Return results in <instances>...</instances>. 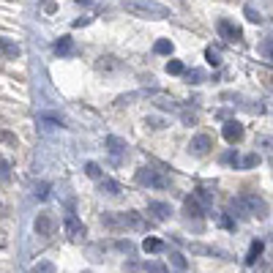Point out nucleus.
Returning <instances> with one entry per match:
<instances>
[{
	"instance_id": "nucleus-17",
	"label": "nucleus",
	"mask_w": 273,
	"mask_h": 273,
	"mask_svg": "<svg viewBox=\"0 0 273 273\" xmlns=\"http://www.w3.org/2000/svg\"><path fill=\"white\" fill-rule=\"evenodd\" d=\"M183 74H186V79H189L191 85L205 82V71H202V68H191V71H183Z\"/></svg>"
},
{
	"instance_id": "nucleus-13",
	"label": "nucleus",
	"mask_w": 273,
	"mask_h": 273,
	"mask_svg": "<svg viewBox=\"0 0 273 273\" xmlns=\"http://www.w3.org/2000/svg\"><path fill=\"white\" fill-rule=\"evenodd\" d=\"M164 249H167V246L161 243L159 238H145V240H142V251H145V254H161Z\"/></svg>"
},
{
	"instance_id": "nucleus-19",
	"label": "nucleus",
	"mask_w": 273,
	"mask_h": 273,
	"mask_svg": "<svg viewBox=\"0 0 273 273\" xmlns=\"http://www.w3.org/2000/svg\"><path fill=\"white\" fill-rule=\"evenodd\" d=\"M85 172H88V178H96V180H99V178H101V167L96 164V161H88V164H85Z\"/></svg>"
},
{
	"instance_id": "nucleus-6",
	"label": "nucleus",
	"mask_w": 273,
	"mask_h": 273,
	"mask_svg": "<svg viewBox=\"0 0 273 273\" xmlns=\"http://www.w3.org/2000/svg\"><path fill=\"white\" fill-rule=\"evenodd\" d=\"M33 230H36V235L49 238V235L55 232V221H52V216H49V213H38V216H36V221H33Z\"/></svg>"
},
{
	"instance_id": "nucleus-12",
	"label": "nucleus",
	"mask_w": 273,
	"mask_h": 273,
	"mask_svg": "<svg viewBox=\"0 0 273 273\" xmlns=\"http://www.w3.org/2000/svg\"><path fill=\"white\" fill-rule=\"evenodd\" d=\"M99 191H101L104 197H118V194H120V183H118V180L104 178V180L99 183Z\"/></svg>"
},
{
	"instance_id": "nucleus-1",
	"label": "nucleus",
	"mask_w": 273,
	"mask_h": 273,
	"mask_svg": "<svg viewBox=\"0 0 273 273\" xmlns=\"http://www.w3.org/2000/svg\"><path fill=\"white\" fill-rule=\"evenodd\" d=\"M123 8L134 17H142V19H167L172 17V11L156 0H123Z\"/></svg>"
},
{
	"instance_id": "nucleus-31",
	"label": "nucleus",
	"mask_w": 273,
	"mask_h": 273,
	"mask_svg": "<svg viewBox=\"0 0 273 273\" xmlns=\"http://www.w3.org/2000/svg\"><path fill=\"white\" fill-rule=\"evenodd\" d=\"M115 249H118V251H134V246H131V240H118Z\"/></svg>"
},
{
	"instance_id": "nucleus-18",
	"label": "nucleus",
	"mask_w": 273,
	"mask_h": 273,
	"mask_svg": "<svg viewBox=\"0 0 273 273\" xmlns=\"http://www.w3.org/2000/svg\"><path fill=\"white\" fill-rule=\"evenodd\" d=\"M153 49H156L159 55H170V52H172V41H170V38H159Z\"/></svg>"
},
{
	"instance_id": "nucleus-27",
	"label": "nucleus",
	"mask_w": 273,
	"mask_h": 273,
	"mask_svg": "<svg viewBox=\"0 0 273 273\" xmlns=\"http://www.w3.org/2000/svg\"><path fill=\"white\" fill-rule=\"evenodd\" d=\"M197 200H202L205 205H210V202H213V194H210V191H205V189H197Z\"/></svg>"
},
{
	"instance_id": "nucleus-7",
	"label": "nucleus",
	"mask_w": 273,
	"mask_h": 273,
	"mask_svg": "<svg viewBox=\"0 0 273 273\" xmlns=\"http://www.w3.org/2000/svg\"><path fill=\"white\" fill-rule=\"evenodd\" d=\"M219 33L227 38V41H240V38H243L240 28H238L235 22H230V19H219Z\"/></svg>"
},
{
	"instance_id": "nucleus-36",
	"label": "nucleus",
	"mask_w": 273,
	"mask_h": 273,
	"mask_svg": "<svg viewBox=\"0 0 273 273\" xmlns=\"http://www.w3.org/2000/svg\"><path fill=\"white\" fill-rule=\"evenodd\" d=\"M85 273H90V271H85Z\"/></svg>"
},
{
	"instance_id": "nucleus-5",
	"label": "nucleus",
	"mask_w": 273,
	"mask_h": 273,
	"mask_svg": "<svg viewBox=\"0 0 273 273\" xmlns=\"http://www.w3.org/2000/svg\"><path fill=\"white\" fill-rule=\"evenodd\" d=\"M210 148H213V139L208 134H197V136H191V142H189V150L194 156H205Z\"/></svg>"
},
{
	"instance_id": "nucleus-26",
	"label": "nucleus",
	"mask_w": 273,
	"mask_h": 273,
	"mask_svg": "<svg viewBox=\"0 0 273 273\" xmlns=\"http://www.w3.org/2000/svg\"><path fill=\"white\" fill-rule=\"evenodd\" d=\"M145 123H148L150 129H164V126H167V120H164V118H156V115H150V118L145 120Z\"/></svg>"
},
{
	"instance_id": "nucleus-14",
	"label": "nucleus",
	"mask_w": 273,
	"mask_h": 273,
	"mask_svg": "<svg viewBox=\"0 0 273 273\" xmlns=\"http://www.w3.org/2000/svg\"><path fill=\"white\" fill-rule=\"evenodd\" d=\"M55 52L60 55V58H68V55L74 52V41L68 36H63V38H58V41H55Z\"/></svg>"
},
{
	"instance_id": "nucleus-16",
	"label": "nucleus",
	"mask_w": 273,
	"mask_h": 273,
	"mask_svg": "<svg viewBox=\"0 0 273 273\" xmlns=\"http://www.w3.org/2000/svg\"><path fill=\"white\" fill-rule=\"evenodd\" d=\"M262 249H265V246H262V240H254V243H251V249H249V257H246V262H249V265H254L257 257L262 254Z\"/></svg>"
},
{
	"instance_id": "nucleus-3",
	"label": "nucleus",
	"mask_w": 273,
	"mask_h": 273,
	"mask_svg": "<svg viewBox=\"0 0 273 273\" xmlns=\"http://www.w3.org/2000/svg\"><path fill=\"white\" fill-rule=\"evenodd\" d=\"M63 230H66V238H68V240H74V243L85 240V235H88L85 224L77 219V216H66V219H63Z\"/></svg>"
},
{
	"instance_id": "nucleus-30",
	"label": "nucleus",
	"mask_w": 273,
	"mask_h": 273,
	"mask_svg": "<svg viewBox=\"0 0 273 273\" xmlns=\"http://www.w3.org/2000/svg\"><path fill=\"white\" fill-rule=\"evenodd\" d=\"M145 271L148 273H164V265H159V262H145Z\"/></svg>"
},
{
	"instance_id": "nucleus-25",
	"label": "nucleus",
	"mask_w": 273,
	"mask_h": 273,
	"mask_svg": "<svg viewBox=\"0 0 273 273\" xmlns=\"http://www.w3.org/2000/svg\"><path fill=\"white\" fill-rule=\"evenodd\" d=\"M167 71H170V74H183L186 68H183L180 60H170V63H167Z\"/></svg>"
},
{
	"instance_id": "nucleus-32",
	"label": "nucleus",
	"mask_w": 273,
	"mask_h": 273,
	"mask_svg": "<svg viewBox=\"0 0 273 273\" xmlns=\"http://www.w3.org/2000/svg\"><path fill=\"white\" fill-rule=\"evenodd\" d=\"M262 52H265L268 58H273V38H268V41L262 44Z\"/></svg>"
},
{
	"instance_id": "nucleus-34",
	"label": "nucleus",
	"mask_w": 273,
	"mask_h": 273,
	"mask_svg": "<svg viewBox=\"0 0 273 273\" xmlns=\"http://www.w3.org/2000/svg\"><path fill=\"white\" fill-rule=\"evenodd\" d=\"M221 227H227V230H235V221H232L230 216H221Z\"/></svg>"
},
{
	"instance_id": "nucleus-24",
	"label": "nucleus",
	"mask_w": 273,
	"mask_h": 273,
	"mask_svg": "<svg viewBox=\"0 0 273 273\" xmlns=\"http://www.w3.org/2000/svg\"><path fill=\"white\" fill-rule=\"evenodd\" d=\"M170 260H172L175 268H180V271H186V265H189V262L183 260V254H178V251H170Z\"/></svg>"
},
{
	"instance_id": "nucleus-28",
	"label": "nucleus",
	"mask_w": 273,
	"mask_h": 273,
	"mask_svg": "<svg viewBox=\"0 0 273 273\" xmlns=\"http://www.w3.org/2000/svg\"><path fill=\"white\" fill-rule=\"evenodd\" d=\"M243 11H246V19H249V22H260V11H254V8H251V6H246L243 8Z\"/></svg>"
},
{
	"instance_id": "nucleus-23",
	"label": "nucleus",
	"mask_w": 273,
	"mask_h": 273,
	"mask_svg": "<svg viewBox=\"0 0 273 273\" xmlns=\"http://www.w3.org/2000/svg\"><path fill=\"white\" fill-rule=\"evenodd\" d=\"M49 189H52V186H49L47 180H41V183L36 186V197H38V200H47V197H49Z\"/></svg>"
},
{
	"instance_id": "nucleus-20",
	"label": "nucleus",
	"mask_w": 273,
	"mask_h": 273,
	"mask_svg": "<svg viewBox=\"0 0 273 273\" xmlns=\"http://www.w3.org/2000/svg\"><path fill=\"white\" fill-rule=\"evenodd\" d=\"M33 273H55V262H49V260H41L36 268H33Z\"/></svg>"
},
{
	"instance_id": "nucleus-33",
	"label": "nucleus",
	"mask_w": 273,
	"mask_h": 273,
	"mask_svg": "<svg viewBox=\"0 0 273 273\" xmlns=\"http://www.w3.org/2000/svg\"><path fill=\"white\" fill-rule=\"evenodd\" d=\"M93 22V17H82V19H74V28H85V25Z\"/></svg>"
},
{
	"instance_id": "nucleus-9",
	"label": "nucleus",
	"mask_w": 273,
	"mask_h": 273,
	"mask_svg": "<svg viewBox=\"0 0 273 273\" xmlns=\"http://www.w3.org/2000/svg\"><path fill=\"white\" fill-rule=\"evenodd\" d=\"M224 139L227 142H240L243 139V126L238 120H227L224 123Z\"/></svg>"
},
{
	"instance_id": "nucleus-2",
	"label": "nucleus",
	"mask_w": 273,
	"mask_h": 273,
	"mask_svg": "<svg viewBox=\"0 0 273 273\" xmlns=\"http://www.w3.org/2000/svg\"><path fill=\"white\" fill-rule=\"evenodd\" d=\"M136 183L148 186V189H167L170 180H167L159 170H153V167H142V170H136Z\"/></svg>"
},
{
	"instance_id": "nucleus-8",
	"label": "nucleus",
	"mask_w": 273,
	"mask_h": 273,
	"mask_svg": "<svg viewBox=\"0 0 273 273\" xmlns=\"http://www.w3.org/2000/svg\"><path fill=\"white\" fill-rule=\"evenodd\" d=\"M0 55H3L6 60H17L19 55H22V47H19L17 41H11V38L0 36Z\"/></svg>"
},
{
	"instance_id": "nucleus-29",
	"label": "nucleus",
	"mask_w": 273,
	"mask_h": 273,
	"mask_svg": "<svg viewBox=\"0 0 273 273\" xmlns=\"http://www.w3.org/2000/svg\"><path fill=\"white\" fill-rule=\"evenodd\" d=\"M11 178V175H8V164L3 159H0V183H6V180Z\"/></svg>"
},
{
	"instance_id": "nucleus-22",
	"label": "nucleus",
	"mask_w": 273,
	"mask_h": 273,
	"mask_svg": "<svg viewBox=\"0 0 273 273\" xmlns=\"http://www.w3.org/2000/svg\"><path fill=\"white\" fill-rule=\"evenodd\" d=\"M257 164H260V156H257V153L243 156V161H240V167H243V170H251V167H257Z\"/></svg>"
},
{
	"instance_id": "nucleus-10",
	"label": "nucleus",
	"mask_w": 273,
	"mask_h": 273,
	"mask_svg": "<svg viewBox=\"0 0 273 273\" xmlns=\"http://www.w3.org/2000/svg\"><path fill=\"white\" fill-rule=\"evenodd\" d=\"M148 213H153L156 219H170V216H172V205L153 200V202H148Z\"/></svg>"
},
{
	"instance_id": "nucleus-21",
	"label": "nucleus",
	"mask_w": 273,
	"mask_h": 273,
	"mask_svg": "<svg viewBox=\"0 0 273 273\" xmlns=\"http://www.w3.org/2000/svg\"><path fill=\"white\" fill-rule=\"evenodd\" d=\"M205 58H208V63H210V66H219V63H221V55H219V49H213V47H208V49H205Z\"/></svg>"
},
{
	"instance_id": "nucleus-15",
	"label": "nucleus",
	"mask_w": 273,
	"mask_h": 273,
	"mask_svg": "<svg viewBox=\"0 0 273 273\" xmlns=\"http://www.w3.org/2000/svg\"><path fill=\"white\" fill-rule=\"evenodd\" d=\"M183 208H186V213H189V216H197V219L202 216V208H200V202H197L194 197H186Z\"/></svg>"
},
{
	"instance_id": "nucleus-11",
	"label": "nucleus",
	"mask_w": 273,
	"mask_h": 273,
	"mask_svg": "<svg viewBox=\"0 0 273 273\" xmlns=\"http://www.w3.org/2000/svg\"><path fill=\"white\" fill-rule=\"evenodd\" d=\"M104 145H107V148H109V153H115V156L126 153V148H129V145H126L123 139H120V136H115V134H109L107 139H104Z\"/></svg>"
},
{
	"instance_id": "nucleus-35",
	"label": "nucleus",
	"mask_w": 273,
	"mask_h": 273,
	"mask_svg": "<svg viewBox=\"0 0 273 273\" xmlns=\"http://www.w3.org/2000/svg\"><path fill=\"white\" fill-rule=\"evenodd\" d=\"M79 6H90V3H96V0H77Z\"/></svg>"
},
{
	"instance_id": "nucleus-4",
	"label": "nucleus",
	"mask_w": 273,
	"mask_h": 273,
	"mask_svg": "<svg viewBox=\"0 0 273 273\" xmlns=\"http://www.w3.org/2000/svg\"><path fill=\"white\" fill-rule=\"evenodd\" d=\"M240 202H243L246 213L257 216V219H268V205H265V200H262V197H257V194H246Z\"/></svg>"
}]
</instances>
